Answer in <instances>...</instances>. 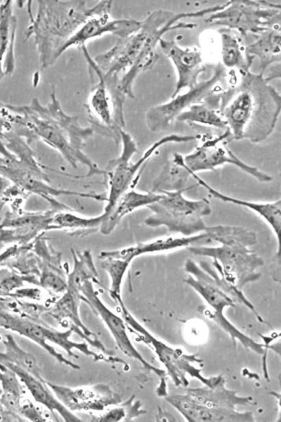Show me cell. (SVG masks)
Segmentation results:
<instances>
[{
	"mask_svg": "<svg viewBox=\"0 0 281 422\" xmlns=\"http://www.w3.org/2000/svg\"><path fill=\"white\" fill-rule=\"evenodd\" d=\"M12 1L0 3V83L15 70V40L17 18Z\"/></svg>",
	"mask_w": 281,
	"mask_h": 422,
	"instance_id": "cell-26",
	"label": "cell"
},
{
	"mask_svg": "<svg viewBox=\"0 0 281 422\" xmlns=\"http://www.w3.org/2000/svg\"><path fill=\"white\" fill-rule=\"evenodd\" d=\"M25 283L39 285V278L34 275H23L8 267H0V297H13L17 290Z\"/></svg>",
	"mask_w": 281,
	"mask_h": 422,
	"instance_id": "cell-36",
	"label": "cell"
},
{
	"mask_svg": "<svg viewBox=\"0 0 281 422\" xmlns=\"http://www.w3.org/2000/svg\"><path fill=\"white\" fill-rule=\"evenodd\" d=\"M81 301V293L66 289L63 295L54 304L49 311L51 315L61 321L71 324L70 328L89 343L99 349L106 354L112 355L98 340L96 334L91 332L82 322L79 314V303Z\"/></svg>",
	"mask_w": 281,
	"mask_h": 422,
	"instance_id": "cell-23",
	"label": "cell"
},
{
	"mask_svg": "<svg viewBox=\"0 0 281 422\" xmlns=\"http://www.w3.org/2000/svg\"><path fill=\"white\" fill-rule=\"evenodd\" d=\"M226 77V69L221 64L214 67L211 77L198 82L186 93L178 94L170 101L150 108L145 120L149 129L154 132L166 131L172 125L176 117L192 105L204 101L210 95L219 91V83Z\"/></svg>",
	"mask_w": 281,
	"mask_h": 422,
	"instance_id": "cell-16",
	"label": "cell"
},
{
	"mask_svg": "<svg viewBox=\"0 0 281 422\" xmlns=\"http://www.w3.org/2000/svg\"><path fill=\"white\" fill-rule=\"evenodd\" d=\"M11 107L15 114L17 131L29 143L34 139L41 140L58 151L72 167H77L79 163L86 165L89 170L86 177L105 175V170L83 151L86 141L95 133L93 129L82 127L78 117L69 115L63 110L55 90L46 105L34 98L30 104Z\"/></svg>",
	"mask_w": 281,
	"mask_h": 422,
	"instance_id": "cell-1",
	"label": "cell"
},
{
	"mask_svg": "<svg viewBox=\"0 0 281 422\" xmlns=\"http://www.w3.org/2000/svg\"><path fill=\"white\" fill-rule=\"evenodd\" d=\"M218 245H201L187 250L197 256L212 260L213 267L230 284L240 290L261 277L259 269L264 264L261 257L251 248L258 242L251 229L237 226H209L207 230Z\"/></svg>",
	"mask_w": 281,
	"mask_h": 422,
	"instance_id": "cell-4",
	"label": "cell"
},
{
	"mask_svg": "<svg viewBox=\"0 0 281 422\" xmlns=\"http://www.w3.org/2000/svg\"><path fill=\"white\" fill-rule=\"evenodd\" d=\"M16 132L15 114L11 104L0 101V140L5 141Z\"/></svg>",
	"mask_w": 281,
	"mask_h": 422,
	"instance_id": "cell-38",
	"label": "cell"
},
{
	"mask_svg": "<svg viewBox=\"0 0 281 422\" xmlns=\"http://www.w3.org/2000/svg\"><path fill=\"white\" fill-rule=\"evenodd\" d=\"M223 378L212 388H188L183 394L167 395L164 398L189 422H252L251 411H240L238 406L252 403L250 396L242 397L228 389Z\"/></svg>",
	"mask_w": 281,
	"mask_h": 422,
	"instance_id": "cell-6",
	"label": "cell"
},
{
	"mask_svg": "<svg viewBox=\"0 0 281 422\" xmlns=\"http://www.w3.org/2000/svg\"><path fill=\"white\" fill-rule=\"evenodd\" d=\"M159 46L169 58L176 71L177 80L171 97L184 89H190L198 83L199 76L206 71L200 51L181 46L174 40L161 39Z\"/></svg>",
	"mask_w": 281,
	"mask_h": 422,
	"instance_id": "cell-20",
	"label": "cell"
},
{
	"mask_svg": "<svg viewBox=\"0 0 281 422\" xmlns=\"http://www.w3.org/2000/svg\"><path fill=\"white\" fill-rule=\"evenodd\" d=\"M39 286L53 293H64L67 288V277L63 273L48 267H41Z\"/></svg>",
	"mask_w": 281,
	"mask_h": 422,
	"instance_id": "cell-37",
	"label": "cell"
},
{
	"mask_svg": "<svg viewBox=\"0 0 281 422\" xmlns=\"http://www.w3.org/2000/svg\"><path fill=\"white\" fill-rule=\"evenodd\" d=\"M2 343L4 351L0 352L1 364L17 366L37 378L44 379L36 357L21 348L12 335H5Z\"/></svg>",
	"mask_w": 281,
	"mask_h": 422,
	"instance_id": "cell-32",
	"label": "cell"
},
{
	"mask_svg": "<svg viewBox=\"0 0 281 422\" xmlns=\"http://www.w3.org/2000/svg\"><path fill=\"white\" fill-rule=\"evenodd\" d=\"M56 210L25 211L23 209L6 212L0 223V243L28 245L46 231Z\"/></svg>",
	"mask_w": 281,
	"mask_h": 422,
	"instance_id": "cell-18",
	"label": "cell"
},
{
	"mask_svg": "<svg viewBox=\"0 0 281 422\" xmlns=\"http://www.w3.org/2000/svg\"><path fill=\"white\" fill-rule=\"evenodd\" d=\"M118 305L128 330L136 336L137 340L153 350L176 386H188L190 383L188 376L198 380L209 388L214 387L223 378L222 376H204L202 369L196 366L203 362L197 354H187L181 349L159 340L133 316L124 301Z\"/></svg>",
	"mask_w": 281,
	"mask_h": 422,
	"instance_id": "cell-11",
	"label": "cell"
},
{
	"mask_svg": "<svg viewBox=\"0 0 281 422\" xmlns=\"http://www.w3.org/2000/svg\"><path fill=\"white\" fill-rule=\"evenodd\" d=\"M219 92L210 95L202 102L192 105L181 113L176 120L226 131L228 129L227 124L218 110Z\"/></svg>",
	"mask_w": 281,
	"mask_h": 422,
	"instance_id": "cell-28",
	"label": "cell"
},
{
	"mask_svg": "<svg viewBox=\"0 0 281 422\" xmlns=\"http://www.w3.org/2000/svg\"><path fill=\"white\" fill-rule=\"evenodd\" d=\"M73 267L67 274V288L79 293L81 285L86 281L100 283L98 274L89 250L79 252L72 250Z\"/></svg>",
	"mask_w": 281,
	"mask_h": 422,
	"instance_id": "cell-34",
	"label": "cell"
},
{
	"mask_svg": "<svg viewBox=\"0 0 281 422\" xmlns=\"http://www.w3.org/2000/svg\"><path fill=\"white\" fill-rule=\"evenodd\" d=\"M1 377L0 384L2 390L1 402L6 410L17 421H25L20 415L21 406L24 402V389L16 374L0 364Z\"/></svg>",
	"mask_w": 281,
	"mask_h": 422,
	"instance_id": "cell-31",
	"label": "cell"
},
{
	"mask_svg": "<svg viewBox=\"0 0 281 422\" xmlns=\"http://www.w3.org/2000/svg\"><path fill=\"white\" fill-rule=\"evenodd\" d=\"M4 366L14 372L29 391L34 400L42 404L51 414L57 413L64 421H82V419L67 409L58 400L48 386L45 379L37 378L25 371L13 365H6Z\"/></svg>",
	"mask_w": 281,
	"mask_h": 422,
	"instance_id": "cell-24",
	"label": "cell"
},
{
	"mask_svg": "<svg viewBox=\"0 0 281 422\" xmlns=\"http://www.w3.org/2000/svg\"><path fill=\"white\" fill-rule=\"evenodd\" d=\"M218 97V110L232 139L257 143L273 133L280 114L281 96L262 73H242L240 81L220 91Z\"/></svg>",
	"mask_w": 281,
	"mask_h": 422,
	"instance_id": "cell-2",
	"label": "cell"
},
{
	"mask_svg": "<svg viewBox=\"0 0 281 422\" xmlns=\"http://www.w3.org/2000/svg\"><path fill=\"white\" fill-rule=\"evenodd\" d=\"M213 243L208 231L190 236H169L138 243L119 249L121 254L133 261L145 255L173 252L191 246L209 245Z\"/></svg>",
	"mask_w": 281,
	"mask_h": 422,
	"instance_id": "cell-22",
	"label": "cell"
},
{
	"mask_svg": "<svg viewBox=\"0 0 281 422\" xmlns=\"http://www.w3.org/2000/svg\"><path fill=\"white\" fill-rule=\"evenodd\" d=\"M198 135L171 134L162 136L154 142L136 162L132 158L138 152L136 143L133 137L124 130L121 133L122 151L119 156L111 160L105 170L107 181L106 205L103 213L107 215L118 199L129 189L136 187L146 163L162 146L172 143H186L200 139Z\"/></svg>",
	"mask_w": 281,
	"mask_h": 422,
	"instance_id": "cell-9",
	"label": "cell"
},
{
	"mask_svg": "<svg viewBox=\"0 0 281 422\" xmlns=\"http://www.w3.org/2000/svg\"><path fill=\"white\" fill-rule=\"evenodd\" d=\"M1 371H0V379H1Z\"/></svg>",
	"mask_w": 281,
	"mask_h": 422,
	"instance_id": "cell-41",
	"label": "cell"
},
{
	"mask_svg": "<svg viewBox=\"0 0 281 422\" xmlns=\"http://www.w3.org/2000/svg\"><path fill=\"white\" fill-rule=\"evenodd\" d=\"M230 137L228 129L220 135H201L202 142L192 152L185 155L176 153V158L191 178L192 173L214 171L226 165H232L261 182H269L273 177L250 165L239 158L227 145L226 139Z\"/></svg>",
	"mask_w": 281,
	"mask_h": 422,
	"instance_id": "cell-13",
	"label": "cell"
},
{
	"mask_svg": "<svg viewBox=\"0 0 281 422\" xmlns=\"http://www.w3.org/2000/svg\"><path fill=\"white\" fill-rule=\"evenodd\" d=\"M258 36L254 42L246 46V51L249 56L259 59L263 74L269 65L280 62V22L275 23Z\"/></svg>",
	"mask_w": 281,
	"mask_h": 422,
	"instance_id": "cell-27",
	"label": "cell"
},
{
	"mask_svg": "<svg viewBox=\"0 0 281 422\" xmlns=\"http://www.w3.org/2000/svg\"><path fill=\"white\" fill-rule=\"evenodd\" d=\"M184 270L188 274L184 282L210 307L207 313L208 317L229 335L235 345L238 341L247 349L256 354H263L266 345L240 331L224 314V309L235 307L237 303H240L249 308L259 321L263 322L242 290L228 282L211 264L205 261L197 263L189 258L185 262Z\"/></svg>",
	"mask_w": 281,
	"mask_h": 422,
	"instance_id": "cell-5",
	"label": "cell"
},
{
	"mask_svg": "<svg viewBox=\"0 0 281 422\" xmlns=\"http://www.w3.org/2000/svg\"><path fill=\"white\" fill-rule=\"evenodd\" d=\"M184 191H164L162 198L147 207L151 214L144 224L150 227L163 226L169 233L190 236L207 232L204 218L211 213L210 201L205 198L189 199Z\"/></svg>",
	"mask_w": 281,
	"mask_h": 422,
	"instance_id": "cell-10",
	"label": "cell"
},
{
	"mask_svg": "<svg viewBox=\"0 0 281 422\" xmlns=\"http://www.w3.org/2000/svg\"><path fill=\"white\" fill-rule=\"evenodd\" d=\"M281 5L265 1L231 0L205 19L210 25H222L242 37L259 34L280 22Z\"/></svg>",
	"mask_w": 281,
	"mask_h": 422,
	"instance_id": "cell-14",
	"label": "cell"
},
{
	"mask_svg": "<svg viewBox=\"0 0 281 422\" xmlns=\"http://www.w3.org/2000/svg\"><path fill=\"white\" fill-rule=\"evenodd\" d=\"M103 212L96 216H83L72 210H56L51 222V230H63L72 236L84 237L100 231Z\"/></svg>",
	"mask_w": 281,
	"mask_h": 422,
	"instance_id": "cell-29",
	"label": "cell"
},
{
	"mask_svg": "<svg viewBox=\"0 0 281 422\" xmlns=\"http://www.w3.org/2000/svg\"><path fill=\"white\" fill-rule=\"evenodd\" d=\"M58 400L70 411H102L122 402L120 395L105 383L72 388L46 381Z\"/></svg>",
	"mask_w": 281,
	"mask_h": 422,
	"instance_id": "cell-19",
	"label": "cell"
},
{
	"mask_svg": "<svg viewBox=\"0 0 281 422\" xmlns=\"http://www.w3.org/2000/svg\"><path fill=\"white\" fill-rule=\"evenodd\" d=\"M12 184L0 174V210L6 203V198Z\"/></svg>",
	"mask_w": 281,
	"mask_h": 422,
	"instance_id": "cell-39",
	"label": "cell"
},
{
	"mask_svg": "<svg viewBox=\"0 0 281 422\" xmlns=\"http://www.w3.org/2000/svg\"><path fill=\"white\" fill-rule=\"evenodd\" d=\"M135 188H131L125 192L110 211L107 215H103V222L100 229V233L104 235L111 234L126 215L138 209L147 207L162 196L161 193L140 192Z\"/></svg>",
	"mask_w": 281,
	"mask_h": 422,
	"instance_id": "cell-25",
	"label": "cell"
},
{
	"mask_svg": "<svg viewBox=\"0 0 281 422\" xmlns=\"http://www.w3.org/2000/svg\"><path fill=\"white\" fill-rule=\"evenodd\" d=\"M193 15L192 12L175 13L162 9L155 11L142 21L136 32L119 39L109 50L93 58V62L104 75L119 77L122 72H126L137 61L156 29L171 21L180 22Z\"/></svg>",
	"mask_w": 281,
	"mask_h": 422,
	"instance_id": "cell-12",
	"label": "cell"
},
{
	"mask_svg": "<svg viewBox=\"0 0 281 422\" xmlns=\"http://www.w3.org/2000/svg\"><path fill=\"white\" fill-rule=\"evenodd\" d=\"M146 411L142 408L139 401H136L134 396L125 402H121L100 416H92L91 421L118 422L131 421L135 418L145 414Z\"/></svg>",
	"mask_w": 281,
	"mask_h": 422,
	"instance_id": "cell-35",
	"label": "cell"
},
{
	"mask_svg": "<svg viewBox=\"0 0 281 422\" xmlns=\"http://www.w3.org/2000/svg\"><path fill=\"white\" fill-rule=\"evenodd\" d=\"M99 258L102 268L109 277L110 295L118 305L123 302L121 294L122 283L132 262L115 255L112 250L101 252Z\"/></svg>",
	"mask_w": 281,
	"mask_h": 422,
	"instance_id": "cell-33",
	"label": "cell"
},
{
	"mask_svg": "<svg viewBox=\"0 0 281 422\" xmlns=\"http://www.w3.org/2000/svg\"><path fill=\"white\" fill-rule=\"evenodd\" d=\"M190 177L197 184L204 188L214 198L223 202L231 203L248 209L255 213L269 226L277 241V252L280 255V235L281 229V200L273 201H251L235 198L225 194L213 188L197 174L192 173Z\"/></svg>",
	"mask_w": 281,
	"mask_h": 422,
	"instance_id": "cell-21",
	"label": "cell"
},
{
	"mask_svg": "<svg viewBox=\"0 0 281 422\" xmlns=\"http://www.w3.org/2000/svg\"><path fill=\"white\" fill-rule=\"evenodd\" d=\"M93 283L92 281H86L81 285L79 290L81 300L86 302L103 321L119 350L124 355L139 362L146 370L154 373L157 376L159 386L157 394L159 397H165L168 395L166 371L150 364L142 356L129 335L128 328L124 319L113 312L103 302L94 288Z\"/></svg>",
	"mask_w": 281,
	"mask_h": 422,
	"instance_id": "cell-15",
	"label": "cell"
},
{
	"mask_svg": "<svg viewBox=\"0 0 281 422\" xmlns=\"http://www.w3.org/2000/svg\"><path fill=\"white\" fill-rule=\"evenodd\" d=\"M0 328L30 340L59 363L74 369H79V366L58 352L48 342L61 347L71 357L78 358L74 352V350H78L96 362L101 359V354L91 350L87 343L71 340L73 331L70 328L60 331L44 323L39 318L27 315L23 312L21 302L13 297H0Z\"/></svg>",
	"mask_w": 281,
	"mask_h": 422,
	"instance_id": "cell-7",
	"label": "cell"
},
{
	"mask_svg": "<svg viewBox=\"0 0 281 422\" xmlns=\"http://www.w3.org/2000/svg\"><path fill=\"white\" fill-rule=\"evenodd\" d=\"M1 393L2 390L0 384V421H16V419L4 408L1 402Z\"/></svg>",
	"mask_w": 281,
	"mask_h": 422,
	"instance_id": "cell-40",
	"label": "cell"
},
{
	"mask_svg": "<svg viewBox=\"0 0 281 422\" xmlns=\"http://www.w3.org/2000/svg\"><path fill=\"white\" fill-rule=\"evenodd\" d=\"M112 1H100L97 9L80 27L76 34L66 45L67 51L70 47L86 46L92 39L113 34L124 39L136 32L142 21L134 19H114L111 17Z\"/></svg>",
	"mask_w": 281,
	"mask_h": 422,
	"instance_id": "cell-17",
	"label": "cell"
},
{
	"mask_svg": "<svg viewBox=\"0 0 281 422\" xmlns=\"http://www.w3.org/2000/svg\"><path fill=\"white\" fill-rule=\"evenodd\" d=\"M221 38V55L224 66L235 68L241 74L249 71L254 58L249 56L243 45V37L237 32L228 28L218 30Z\"/></svg>",
	"mask_w": 281,
	"mask_h": 422,
	"instance_id": "cell-30",
	"label": "cell"
},
{
	"mask_svg": "<svg viewBox=\"0 0 281 422\" xmlns=\"http://www.w3.org/2000/svg\"><path fill=\"white\" fill-rule=\"evenodd\" d=\"M93 85L85 108L94 132L120 143L125 127L124 104L126 96L119 87L117 76H105L100 72L86 46L81 47Z\"/></svg>",
	"mask_w": 281,
	"mask_h": 422,
	"instance_id": "cell-8",
	"label": "cell"
},
{
	"mask_svg": "<svg viewBox=\"0 0 281 422\" xmlns=\"http://www.w3.org/2000/svg\"><path fill=\"white\" fill-rule=\"evenodd\" d=\"M27 3L29 25L25 40L33 38L41 69L53 65L66 51L68 41L97 9V3L88 7L85 1L41 0L33 15Z\"/></svg>",
	"mask_w": 281,
	"mask_h": 422,
	"instance_id": "cell-3",
	"label": "cell"
}]
</instances>
